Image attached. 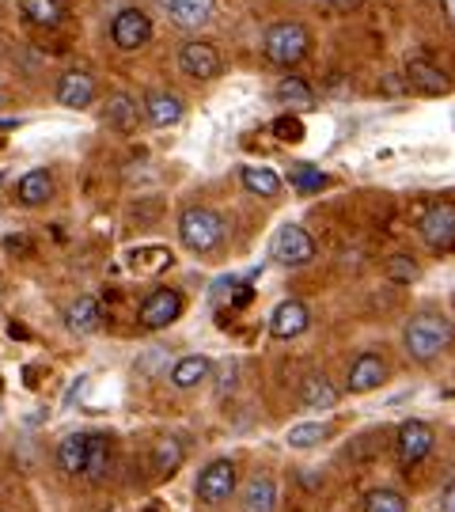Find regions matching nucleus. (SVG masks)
I'll return each mask as SVG.
<instances>
[{"instance_id":"79ce46f5","label":"nucleus","mask_w":455,"mask_h":512,"mask_svg":"<svg viewBox=\"0 0 455 512\" xmlns=\"http://www.w3.org/2000/svg\"><path fill=\"white\" fill-rule=\"evenodd\" d=\"M110 512H118V509H110Z\"/></svg>"},{"instance_id":"2f4dec72","label":"nucleus","mask_w":455,"mask_h":512,"mask_svg":"<svg viewBox=\"0 0 455 512\" xmlns=\"http://www.w3.org/2000/svg\"><path fill=\"white\" fill-rule=\"evenodd\" d=\"M383 274L391 277L395 285H414L421 270H418V262H414L410 255H391L387 262H383Z\"/></svg>"},{"instance_id":"aec40b11","label":"nucleus","mask_w":455,"mask_h":512,"mask_svg":"<svg viewBox=\"0 0 455 512\" xmlns=\"http://www.w3.org/2000/svg\"><path fill=\"white\" fill-rule=\"evenodd\" d=\"M300 399H304L308 410H334L338 406V387L330 384L323 372H311L304 387H300Z\"/></svg>"},{"instance_id":"72a5a7b5","label":"nucleus","mask_w":455,"mask_h":512,"mask_svg":"<svg viewBox=\"0 0 455 512\" xmlns=\"http://www.w3.org/2000/svg\"><path fill=\"white\" fill-rule=\"evenodd\" d=\"M277 137H285V141H300V137H304V129H300V122H296V118H281V122H277Z\"/></svg>"},{"instance_id":"f257e3e1","label":"nucleus","mask_w":455,"mask_h":512,"mask_svg":"<svg viewBox=\"0 0 455 512\" xmlns=\"http://www.w3.org/2000/svg\"><path fill=\"white\" fill-rule=\"evenodd\" d=\"M402 346L421 365L425 361H437L440 353L452 346V323L444 315H437V311H418L406 323V330H402Z\"/></svg>"},{"instance_id":"c756f323","label":"nucleus","mask_w":455,"mask_h":512,"mask_svg":"<svg viewBox=\"0 0 455 512\" xmlns=\"http://www.w3.org/2000/svg\"><path fill=\"white\" fill-rule=\"evenodd\" d=\"M330 437V425L323 421H304V425H292L289 429V448H315Z\"/></svg>"},{"instance_id":"20e7f679","label":"nucleus","mask_w":455,"mask_h":512,"mask_svg":"<svg viewBox=\"0 0 455 512\" xmlns=\"http://www.w3.org/2000/svg\"><path fill=\"white\" fill-rule=\"evenodd\" d=\"M418 236L425 239V247L437 251V255L452 251L455 247V205H448V202L429 205L418 220Z\"/></svg>"},{"instance_id":"b1692460","label":"nucleus","mask_w":455,"mask_h":512,"mask_svg":"<svg viewBox=\"0 0 455 512\" xmlns=\"http://www.w3.org/2000/svg\"><path fill=\"white\" fill-rule=\"evenodd\" d=\"M110 471V437L91 433L88 437V463H84V478L88 482H103Z\"/></svg>"},{"instance_id":"6ab92c4d","label":"nucleus","mask_w":455,"mask_h":512,"mask_svg":"<svg viewBox=\"0 0 455 512\" xmlns=\"http://www.w3.org/2000/svg\"><path fill=\"white\" fill-rule=\"evenodd\" d=\"M99 323H103V311H99V304L91 296H80V300H73L65 308V327L73 330V334H95Z\"/></svg>"},{"instance_id":"9b49d317","label":"nucleus","mask_w":455,"mask_h":512,"mask_svg":"<svg viewBox=\"0 0 455 512\" xmlns=\"http://www.w3.org/2000/svg\"><path fill=\"white\" fill-rule=\"evenodd\" d=\"M57 103L69 110H88L95 103V80L84 69H69L57 80Z\"/></svg>"},{"instance_id":"cd10ccee","label":"nucleus","mask_w":455,"mask_h":512,"mask_svg":"<svg viewBox=\"0 0 455 512\" xmlns=\"http://www.w3.org/2000/svg\"><path fill=\"white\" fill-rule=\"evenodd\" d=\"M364 512H410V505H406V497L399 490L380 486V490H368L364 494Z\"/></svg>"},{"instance_id":"f8f14e48","label":"nucleus","mask_w":455,"mask_h":512,"mask_svg":"<svg viewBox=\"0 0 455 512\" xmlns=\"http://www.w3.org/2000/svg\"><path fill=\"white\" fill-rule=\"evenodd\" d=\"M311 315L308 308L300 304V300H285V304H277L270 315V334L273 338H281V342H289V338H300L304 330H308Z\"/></svg>"},{"instance_id":"ea45409f","label":"nucleus","mask_w":455,"mask_h":512,"mask_svg":"<svg viewBox=\"0 0 455 512\" xmlns=\"http://www.w3.org/2000/svg\"><path fill=\"white\" fill-rule=\"evenodd\" d=\"M160 4H164V8H171V4H175V0H160Z\"/></svg>"},{"instance_id":"dca6fc26","label":"nucleus","mask_w":455,"mask_h":512,"mask_svg":"<svg viewBox=\"0 0 455 512\" xmlns=\"http://www.w3.org/2000/svg\"><path fill=\"white\" fill-rule=\"evenodd\" d=\"M243 512H273L277 509V486H273L270 475H255L247 486H243V497H239Z\"/></svg>"},{"instance_id":"9d476101","label":"nucleus","mask_w":455,"mask_h":512,"mask_svg":"<svg viewBox=\"0 0 455 512\" xmlns=\"http://www.w3.org/2000/svg\"><path fill=\"white\" fill-rule=\"evenodd\" d=\"M179 69L190 80H213V76H220V54L213 42H186L179 50Z\"/></svg>"},{"instance_id":"7c9ffc66","label":"nucleus","mask_w":455,"mask_h":512,"mask_svg":"<svg viewBox=\"0 0 455 512\" xmlns=\"http://www.w3.org/2000/svg\"><path fill=\"white\" fill-rule=\"evenodd\" d=\"M289 179H292V190H300V194H319L327 186V175L311 164H296L289 171Z\"/></svg>"},{"instance_id":"a19ab883","label":"nucleus","mask_w":455,"mask_h":512,"mask_svg":"<svg viewBox=\"0 0 455 512\" xmlns=\"http://www.w3.org/2000/svg\"><path fill=\"white\" fill-rule=\"evenodd\" d=\"M0 107H4V88H0Z\"/></svg>"},{"instance_id":"e433bc0d","label":"nucleus","mask_w":455,"mask_h":512,"mask_svg":"<svg viewBox=\"0 0 455 512\" xmlns=\"http://www.w3.org/2000/svg\"><path fill=\"white\" fill-rule=\"evenodd\" d=\"M383 88H387L391 95H402V80L399 76H387V80H383Z\"/></svg>"},{"instance_id":"473e14b6","label":"nucleus","mask_w":455,"mask_h":512,"mask_svg":"<svg viewBox=\"0 0 455 512\" xmlns=\"http://www.w3.org/2000/svg\"><path fill=\"white\" fill-rule=\"evenodd\" d=\"M129 262H137L145 270H167L171 266V251H164V247H141V251H133Z\"/></svg>"},{"instance_id":"58836bf2","label":"nucleus","mask_w":455,"mask_h":512,"mask_svg":"<svg viewBox=\"0 0 455 512\" xmlns=\"http://www.w3.org/2000/svg\"><path fill=\"white\" fill-rule=\"evenodd\" d=\"M330 4H338V8H353V4H361V0H330Z\"/></svg>"},{"instance_id":"ddd939ff","label":"nucleus","mask_w":455,"mask_h":512,"mask_svg":"<svg viewBox=\"0 0 455 512\" xmlns=\"http://www.w3.org/2000/svg\"><path fill=\"white\" fill-rule=\"evenodd\" d=\"M383 380H387V361L376 353H361L349 368V391H357V395L383 387Z\"/></svg>"},{"instance_id":"c9c22d12","label":"nucleus","mask_w":455,"mask_h":512,"mask_svg":"<svg viewBox=\"0 0 455 512\" xmlns=\"http://www.w3.org/2000/svg\"><path fill=\"white\" fill-rule=\"evenodd\" d=\"M440 512H455V482L444 486V494H440Z\"/></svg>"},{"instance_id":"5701e85b","label":"nucleus","mask_w":455,"mask_h":512,"mask_svg":"<svg viewBox=\"0 0 455 512\" xmlns=\"http://www.w3.org/2000/svg\"><path fill=\"white\" fill-rule=\"evenodd\" d=\"M209 372H213V361H209V357H201V353H190V357L175 361V368H171V384L175 387H198Z\"/></svg>"},{"instance_id":"0eeeda50","label":"nucleus","mask_w":455,"mask_h":512,"mask_svg":"<svg viewBox=\"0 0 455 512\" xmlns=\"http://www.w3.org/2000/svg\"><path fill=\"white\" fill-rule=\"evenodd\" d=\"M179 315H182V293L179 289H156V293H148L145 304H141V311H137V319H141V327L145 330L171 327Z\"/></svg>"},{"instance_id":"393cba45","label":"nucleus","mask_w":455,"mask_h":512,"mask_svg":"<svg viewBox=\"0 0 455 512\" xmlns=\"http://www.w3.org/2000/svg\"><path fill=\"white\" fill-rule=\"evenodd\" d=\"M239 179H243V186H247L251 194H258V198H277V190H281V175H277L273 167H243Z\"/></svg>"},{"instance_id":"f03ea898","label":"nucleus","mask_w":455,"mask_h":512,"mask_svg":"<svg viewBox=\"0 0 455 512\" xmlns=\"http://www.w3.org/2000/svg\"><path fill=\"white\" fill-rule=\"evenodd\" d=\"M262 54L270 57L273 65H281V69H292L308 54V31L300 23H273L270 31L262 35Z\"/></svg>"},{"instance_id":"4c0bfd02","label":"nucleus","mask_w":455,"mask_h":512,"mask_svg":"<svg viewBox=\"0 0 455 512\" xmlns=\"http://www.w3.org/2000/svg\"><path fill=\"white\" fill-rule=\"evenodd\" d=\"M444 4V16H448V23L455 27V0H440Z\"/></svg>"},{"instance_id":"c85d7f7f","label":"nucleus","mask_w":455,"mask_h":512,"mask_svg":"<svg viewBox=\"0 0 455 512\" xmlns=\"http://www.w3.org/2000/svg\"><path fill=\"white\" fill-rule=\"evenodd\" d=\"M277 99H281L285 107H311V103H315L308 80H300V76H285V80L277 84Z\"/></svg>"},{"instance_id":"1a4fd4ad","label":"nucleus","mask_w":455,"mask_h":512,"mask_svg":"<svg viewBox=\"0 0 455 512\" xmlns=\"http://www.w3.org/2000/svg\"><path fill=\"white\" fill-rule=\"evenodd\" d=\"M110 38H114L118 50H141L152 38V19L141 8H122L110 23Z\"/></svg>"},{"instance_id":"412c9836","label":"nucleus","mask_w":455,"mask_h":512,"mask_svg":"<svg viewBox=\"0 0 455 512\" xmlns=\"http://www.w3.org/2000/svg\"><path fill=\"white\" fill-rule=\"evenodd\" d=\"M107 122L118 129V133H133V129L141 126V107H137V99H133V95H126V92L110 95Z\"/></svg>"},{"instance_id":"a211bd4d","label":"nucleus","mask_w":455,"mask_h":512,"mask_svg":"<svg viewBox=\"0 0 455 512\" xmlns=\"http://www.w3.org/2000/svg\"><path fill=\"white\" fill-rule=\"evenodd\" d=\"M88 437L91 433H69V437L57 444V467L65 475H84V463H88Z\"/></svg>"},{"instance_id":"4468645a","label":"nucleus","mask_w":455,"mask_h":512,"mask_svg":"<svg viewBox=\"0 0 455 512\" xmlns=\"http://www.w3.org/2000/svg\"><path fill=\"white\" fill-rule=\"evenodd\" d=\"M406 84H410L418 95H444L448 88H452V84H448V76L440 73L437 65L421 61V57L406 61Z\"/></svg>"},{"instance_id":"423d86ee","label":"nucleus","mask_w":455,"mask_h":512,"mask_svg":"<svg viewBox=\"0 0 455 512\" xmlns=\"http://www.w3.org/2000/svg\"><path fill=\"white\" fill-rule=\"evenodd\" d=\"M232 490H236V463L232 459H213L198 475V486H194L201 505H224L232 497Z\"/></svg>"},{"instance_id":"bb28decb","label":"nucleus","mask_w":455,"mask_h":512,"mask_svg":"<svg viewBox=\"0 0 455 512\" xmlns=\"http://www.w3.org/2000/svg\"><path fill=\"white\" fill-rule=\"evenodd\" d=\"M19 12L35 27H57L61 23V4L57 0H19Z\"/></svg>"},{"instance_id":"2eb2a0df","label":"nucleus","mask_w":455,"mask_h":512,"mask_svg":"<svg viewBox=\"0 0 455 512\" xmlns=\"http://www.w3.org/2000/svg\"><path fill=\"white\" fill-rule=\"evenodd\" d=\"M145 114L152 126H175V122H182V114H186V107H182V99L175 92H148L145 99Z\"/></svg>"},{"instance_id":"7ed1b4c3","label":"nucleus","mask_w":455,"mask_h":512,"mask_svg":"<svg viewBox=\"0 0 455 512\" xmlns=\"http://www.w3.org/2000/svg\"><path fill=\"white\" fill-rule=\"evenodd\" d=\"M179 236L194 255H205V251H213L220 239H224V220L213 209L194 205V209H186L179 217Z\"/></svg>"},{"instance_id":"39448f33","label":"nucleus","mask_w":455,"mask_h":512,"mask_svg":"<svg viewBox=\"0 0 455 512\" xmlns=\"http://www.w3.org/2000/svg\"><path fill=\"white\" fill-rule=\"evenodd\" d=\"M433 444H437V433H433V425H429V421L410 418V421H402V425H399L395 452H399L402 467H418L421 459H429Z\"/></svg>"},{"instance_id":"a878e982","label":"nucleus","mask_w":455,"mask_h":512,"mask_svg":"<svg viewBox=\"0 0 455 512\" xmlns=\"http://www.w3.org/2000/svg\"><path fill=\"white\" fill-rule=\"evenodd\" d=\"M182 459H186V452H182L179 440H160V444L152 448V467H156V475L160 478L175 475V471L182 467Z\"/></svg>"},{"instance_id":"f3484780","label":"nucleus","mask_w":455,"mask_h":512,"mask_svg":"<svg viewBox=\"0 0 455 512\" xmlns=\"http://www.w3.org/2000/svg\"><path fill=\"white\" fill-rule=\"evenodd\" d=\"M217 12V0H175L171 8H167V16L171 23H179V27H205L209 19Z\"/></svg>"},{"instance_id":"f704fd0d","label":"nucleus","mask_w":455,"mask_h":512,"mask_svg":"<svg viewBox=\"0 0 455 512\" xmlns=\"http://www.w3.org/2000/svg\"><path fill=\"white\" fill-rule=\"evenodd\" d=\"M236 361H224V365H220V380H217V391L220 395H224V391H228V387L236 384Z\"/></svg>"},{"instance_id":"6e6552de","label":"nucleus","mask_w":455,"mask_h":512,"mask_svg":"<svg viewBox=\"0 0 455 512\" xmlns=\"http://www.w3.org/2000/svg\"><path fill=\"white\" fill-rule=\"evenodd\" d=\"M273 258L281 262V266H304L315 258V239L300 228V224H285V228H277V236H273Z\"/></svg>"},{"instance_id":"4be33fe9","label":"nucleus","mask_w":455,"mask_h":512,"mask_svg":"<svg viewBox=\"0 0 455 512\" xmlns=\"http://www.w3.org/2000/svg\"><path fill=\"white\" fill-rule=\"evenodd\" d=\"M50 194H54V179H50V171H27L16 186L19 205H46L50 202Z\"/></svg>"}]
</instances>
